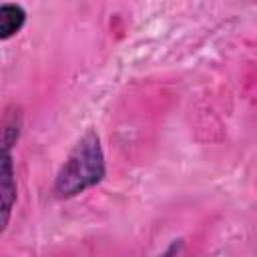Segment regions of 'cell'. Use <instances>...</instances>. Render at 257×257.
Here are the masks:
<instances>
[{"label":"cell","instance_id":"obj_2","mask_svg":"<svg viewBox=\"0 0 257 257\" xmlns=\"http://www.w3.org/2000/svg\"><path fill=\"white\" fill-rule=\"evenodd\" d=\"M24 22V12L20 6L14 4H2L0 8V36L8 38L12 36Z\"/></svg>","mask_w":257,"mask_h":257},{"label":"cell","instance_id":"obj_1","mask_svg":"<svg viewBox=\"0 0 257 257\" xmlns=\"http://www.w3.org/2000/svg\"><path fill=\"white\" fill-rule=\"evenodd\" d=\"M102 153L98 147V137L88 133L76 149L70 153L68 161L64 163L62 171L56 179V191L62 197H70L80 193L82 189L94 185L102 177Z\"/></svg>","mask_w":257,"mask_h":257}]
</instances>
